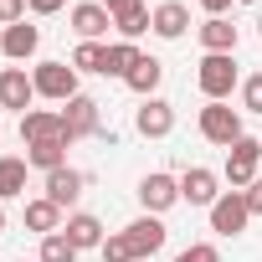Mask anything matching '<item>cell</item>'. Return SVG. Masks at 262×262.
Returning a JSON list of instances; mask_svg holds the SVG:
<instances>
[{"mask_svg":"<svg viewBox=\"0 0 262 262\" xmlns=\"http://www.w3.org/2000/svg\"><path fill=\"white\" fill-rule=\"evenodd\" d=\"M195 82H201L206 103H226L231 88H242V72H236L231 52H206V57L195 62Z\"/></svg>","mask_w":262,"mask_h":262,"instance_id":"1","label":"cell"},{"mask_svg":"<svg viewBox=\"0 0 262 262\" xmlns=\"http://www.w3.org/2000/svg\"><path fill=\"white\" fill-rule=\"evenodd\" d=\"M31 82H36V98H52V103H72L77 98V67L72 62H36Z\"/></svg>","mask_w":262,"mask_h":262,"instance_id":"2","label":"cell"},{"mask_svg":"<svg viewBox=\"0 0 262 262\" xmlns=\"http://www.w3.org/2000/svg\"><path fill=\"white\" fill-rule=\"evenodd\" d=\"M195 128H201V139H206V144H221V149H231V144L242 139V113H236L231 103H206Z\"/></svg>","mask_w":262,"mask_h":262,"instance_id":"3","label":"cell"},{"mask_svg":"<svg viewBox=\"0 0 262 262\" xmlns=\"http://www.w3.org/2000/svg\"><path fill=\"white\" fill-rule=\"evenodd\" d=\"M257 165H262V139L242 134V139L226 149V180H231V190H247V185L257 180Z\"/></svg>","mask_w":262,"mask_h":262,"instance_id":"4","label":"cell"},{"mask_svg":"<svg viewBox=\"0 0 262 262\" xmlns=\"http://www.w3.org/2000/svg\"><path fill=\"white\" fill-rule=\"evenodd\" d=\"M123 236H128V247H134V257H139V262H155V257H160V247L170 242V226H165L160 216H149V211H144L139 221H128V226H123Z\"/></svg>","mask_w":262,"mask_h":262,"instance_id":"5","label":"cell"},{"mask_svg":"<svg viewBox=\"0 0 262 262\" xmlns=\"http://www.w3.org/2000/svg\"><path fill=\"white\" fill-rule=\"evenodd\" d=\"M247 221H252L247 195H242V190H221V201L211 206V231H216V236H242Z\"/></svg>","mask_w":262,"mask_h":262,"instance_id":"6","label":"cell"},{"mask_svg":"<svg viewBox=\"0 0 262 262\" xmlns=\"http://www.w3.org/2000/svg\"><path fill=\"white\" fill-rule=\"evenodd\" d=\"M134 128H139L144 139H170V134H175V103H170V98H160V93H155V98H144V103H139V113H134Z\"/></svg>","mask_w":262,"mask_h":262,"instance_id":"7","label":"cell"},{"mask_svg":"<svg viewBox=\"0 0 262 262\" xmlns=\"http://www.w3.org/2000/svg\"><path fill=\"white\" fill-rule=\"evenodd\" d=\"M180 201H185V206H206V211H211V206L221 201V175H216V170H206V165H190V170L180 175Z\"/></svg>","mask_w":262,"mask_h":262,"instance_id":"8","label":"cell"},{"mask_svg":"<svg viewBox=\"0 0 262 262\" xmlns=\"http://www.w3.org/2000/svg\"><path fill=\"white\" fill-rule=\"evenodd\" d=\"M175 201H180V180H175V175L155 170V175H144V180H139V206H144L149 216H165Z\"/></svg>","mask_w":262,"mask_h":262,"instance_id":"9","label":"cell"},{"mask_svg":"<svg viewBox=\"0 0 262 262\" xmlns=\"http://www.w3.org/2000/svg\"><path fill=\"white\" fill-rule=\"evenodd\" d=\"M21 139L47 144V139H72V134H67V118L57 108H31V113H21Z\"/></svg>","mask_w":262,"mask_h":262,"instance_id":"10","label":"cell"},{"mask_svg":"<svg viewBox=\"0 0 262 262\" xmlns=\"http://www.w3.org/2000/svg\"><path fill=\"white\" fill-rule=\"evenodd\" d=\"M36 103V82L26 67H6L0 72V108H11V113H31Z\"/></svg>","mask_w":262,"mask_h":262,"instance_id":"11","label":"cell"},{"mask_svg":"<svg viewBox=\"0 0 262 262\" xmlns=\"http://www.w3.org/2000/svg\"><path fill=\"white\" fill-rule=\"evenodd\" d=\"M0 52H6L11 62H31L41 52V26H31V21L6 26V31H0Z\"/></svg>","mask_w":262,"mask_h":262,"instance_id":"12","label":"cell"},{"mask_svg":"<svg viewBox=\"0 0 262 262\" xmlns=\"http://www.w3.org/2000/svg\"><path fill=\"white\" fill-rule=\"evenodd\" d=\"M72 31H77V41H98V36H108V26H113V16L103 11V0H82V6H72Z\"/></svg>","mask_w":262,"mask_h":262,"instance_id":"13","label":"cell"},{"mask_svg":"<svg viewBox=\"0 0 262 262\" xmlns=\"http://www.w3.org/2000/svg\"><path fill=\"white\" fill-rule=\"evenodd\" d=\"M62 118H67V134L72 139H88V134H103V118H98V103L88 98V93H77L67 108H62Z\"/></svg>","mask_w":262,"mask_h":262,"instance_id":"14","label":"cell"},{"mask_svg":"<svg viewBox=\"0 0 262 262\" xmlns=\"http://www.w3.org/2000/svg\"><path fill=\"white\" fill-rule=\"evenodd\" d=\"M82 185H88V175H82V170H72V165H62V170H52V175H47V201H57V206L67 211V206H77Z\"/></svg>","mask_w":262,"mask_h":262,"instance_id":"15","label":"cell"},{"mask_svg":"<svg viewBox=\"0 0 262 262\" xmlns=\"http://www.w3.org/2000/svg\"><path fill=\"white\" fill-rule=\"evenodd\" d=\"M62 231H67V242H72L77 252H98V247H103V221L88 216V211H72V216L62 221Z\"/></svg>","mask_w":262,"mask_h":262,"instance_id":"16","label":"cell"},{"mask_svg":"<svg viewBox=\"0 0 262 262\" xmlns=\"http://www.w3.org/2000/svg\"><path fill=\"white\" fill-rule=\"evenodd\" d=\"M190 31V11L180 6V0H160L155 6V36L160 41H180Z\"/></svg>","mask_w":262,"mask_h":262,"instance_id":"17","label":"cell"},{"mask_svg":"<svg viewBox=\"0 0 262 262\" xmlns=\"http://www.w3.org/2000/svg\"><path fill=\"white\" fill-rule=\"evenodd\" d=\"M195 36H201L206 52H236V26H231L226 16H206V21L195 26Z\"/></svg>","mask_w":262,"mask_h":262,"instance_id":"18","label":"cell"},{"mask_svg":"<svg viewBox=\"0 0 262 262\" xmlns=\"http://www.w3.org/2000/svg\"><path fill=\"white\" fill-rule=\"evenodd\" d=\"M26 231H36V236L62 231V206H57V201H47V195L26 201Z\"/></svg>","mask_w":262,"mask_h":262,"instance_id":"19","label":"cell"},{"mask_svg":"<svg viewBox=\"0 0 262 262\" xmlns=\"http://www.w3.org/2000/svg\"><path fill=\"white\" fill-rule=\"evenodd\" d=\"M128 82V93H139V98H155L160 93V82H165V62L160 57H139V67L123 77Z\"/></svg>","mask_w":262,"mask_h":262,"instance_id":"20","label":"cell"},{"mask_svg":"<svg viewBox=\"0 0 262 262\" xmlns=\"http://www.w3.org/2000/svg\"><path fill=\"white\" fill-rule=\"evenodd\" d=\"M67 144H72V139L26 144V165H31V170H41V175H52V170H62V165H67Z\"/></svg>","mask_w":262,"mask_h":262,"instance_id":"21","label":"cell"},{"mask_svg":"<svg viewBox=\"0 0 262 262\" xmlns=\"http://www.w3.org/2000/svg\"><path fill=\"white\" fill-rule=\"evenodd\" d=\"M67 62L77 67V77H82V72H93V77H108V47H103V41H77Z\"/></svg>","mask_w":262,"mask_h":262,"instance_id":"22","label":"cell"},{"mask_svg":"<svg viewBox=\"0 0 262 262\" xmlns=\"http://www.w3.org/2000/svg\"><path fill=\"white\" fill-rule=\"evenodd\" d=\"M113 31H118V41H139L144 31H155V11H149V6L123 11V16H113Z\"/></svg>","mask_w":262,"mask_h":262,"instance_id":"23","label":"cell"},{"mask_svg":"<svg viewBox=\"0 0 262 262\" xmlns=\"http://www.w3.org/2000/svg\"><path fill=\"white\" fill-rule=\"evenodd\" d=\"M26 160H16V155H6L0 160V201H16V195H26Z\"/></svg>","mask_w":262,"mask_h":262,"instance_id":"24","label":"cell"},{"mask_svg":"<svg viewBox=\"0 0 262 262\" xmlns=\"http://www.w3.org/2000/svg\"><path fill=\"white\" fill-rule=\"evenodd\" d=\"M139 47L134 41H108V77H128V72H134L139 67Z\"/></svg>","mask_w":262,"mask_h":262,"instance_id":"25","label":"cell"},{"mask_svg":"<svg viewBox=\"0 0 262 262\" xmlns=\"http://www.w3.org/2000/svg\"><path fill=\"white\" fill-rule=\"evenodd\" d=\"M36 262H77V247L67 242V231H52V236H41Z\"/></svg>","mask_w":262,"mask_h":262,"instance_id":"26","label":"cell"},{"mask_svg":"<svg viewBox=\"0 0 262 262\" xmlns=\"http://www.w3.org/2000/svg\"><path fill=\"white\" fill-rule=\"evenodd\" d=\"M98 252H103V262H139V257H134V247H128V236H123V231H108Z\"/></svg>","mask_w":262,"mask_h":262,"instance_id":"27","label":"cell"},{"mask_svg":"<svg viewBox=\"0 0 262 262\" xmlns=\"http://www.w3.org/2000/svg\"><path fill=\"white\" fill-rule=\"evenodd\" d=\"M175 262H221V252H216V242H190Z\"/></svg>","mask_w":262,"mask_h":262,"instance_id":"28","label":"cell"},{"mask_svg":"<svg viewBox=\"0 0 262 262\" xmlns=\"http://www.w3.org/2000/svg\"><path fill=\"white\" fill-rule=\"evenodd\" d=\"M242 103H247V113H262V72H252L242 82Z\"/></svg>","mask_w":262,"mask_h":262,"instance_id":"29","label":"cell"},{"mask_svg":"<svg viewBox=\"0 0 262 262\" xmlns=\"http://www.w3.org/2000/svg\"><path fill=\"white\" fill-rule=\"evenodd\" d=\"M26 21V0H0V26H16Z\"/></svg>","mask_w":262,"mask_h":262,"instance_id":"30","label":"cell"},{"mask_svg":"<svg viewBox=\"0 0 262 262\" xmlns=\"http://www.w3.org/2000/svg\"><path fill=\"white\" fill-rule=\"evenodd\" d=\"M62 6H67V0H26V11H31V16H57Z\"/></svg>","mask_w":262,"mask_h":262,"instance_id":"31","label":"cell"},{"mask_svg":"<svg viewBox=\"0 0 262 262\" xmlns=\"http://www.w3.org/2000/svg\"><path fill=\"white\" fill-rule=\"evenodd\" d=\"M242 195H247V211H252V216H262V180H252Z\"/></svg>","mask_w":262,"mask_h":262,"instance_id":"32","label":"cell"},{"mask_svg":"<svg viewBox=\"0 0 262 262\" xmlns=\"http://www.w3.org/2000/svg\"><path fill=\"white\" fill-rule=\"evenodd\" d=\"M134 6H144V0H103L108 16H123V11H134Z\"/></svg>","mask_w":262,"mask_h":262,"instance_id":"33","label":"cell"},{"mask_svg":"<svg viewBox=\"0 0 262 262\" xmlns=\"http://www.w3.org/2000/svg\"><path fill=\"white\" fill-rule=\"evenodd\" d=\"M226 6H231V0H201V11H206V16H226Z\"/></svg>","mask_w":262,"mask_h":262,"instance_id":"34","label":"cell"},{"mask_svg":"<svg viewBox=\"0 0 262 262\" xmlns=\"http://www.w3.org/2000/svg\"><path fill=\"white\" fill-rule=\"evenodd\" d=\"M0 236H6V206H0Z\"/></svg>","mask_w":262,"mask_h":262,"instance_id":"35","label":"cell"},{"mask_svg":"<svg viewBox=\"0 0 262 262\" xmlns=\"http://www.w3.org/2000/svg\"><path fill=\"white\" fill-rule=\"evenodd\" d=\"M257 36H262V21H257Z\"/></svg>","mask_w":262,"mask_h":262,"instance_id":"36","label":"cell"},{"mask_svg":"<svg viewBox=\"0 0 262 262\" xmlns=\"http://www.w3.org/2000/svg\"><path fill=\"white\" fill-rule=\"evenodd\" d=\"M21 262H26V257H21ZM31 262H36V257H31Z\"/></svg>","mask_w":262,"mask_h":262,"instance_id":"37","label":"cell"},{"mask_svg":"<svg viewBox=\"0 0 262 262\" xmlns=\"http://www.w3.org/2000/svg\"><path fill=\"white\" fill-rule=\"evenodd\" d=\"M0 31H6V26H0Z\"/></svg>","mask_w":262,"mask_h":262,"instance_id":"38","label":"cell"}]
</instances>
